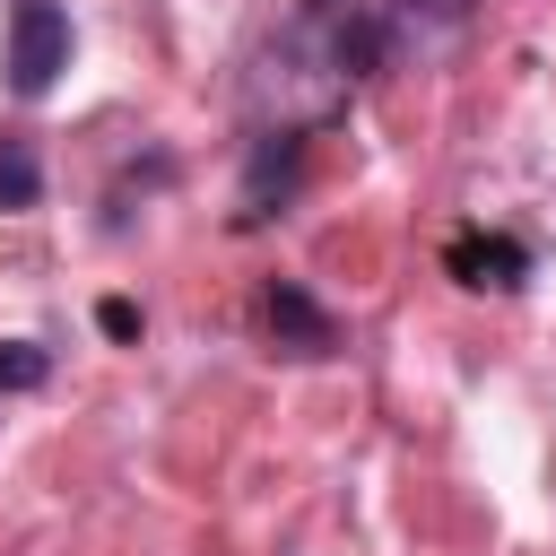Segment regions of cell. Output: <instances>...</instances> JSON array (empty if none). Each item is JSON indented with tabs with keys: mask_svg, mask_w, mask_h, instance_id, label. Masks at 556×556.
Wrapping results in <instances>:
<instances>
[{
	"mask_svg": "<svg viewBox=\"0 0 556 556\" xmlns=\"http://www.w3.org/2000/svg\"><path fill=\"white\" fill-rule=\"evenodd\" d=\"M61 70H70V17L52 0H17V17H9V87L17 96H52Z\"/></svg>",
	"mask_w": 556,
	"mask_h": 556,
	"instance_id": "1",
	"label": "cell"
},
{
	"mask_svg": "<svg viewBox=\"0 0 556 556\" xmlns=\"http://www.w3.org/2000/svg\"><path fill=\"white\" fill-rule=\"evenodd\" d=\"M261 321H269V339L287 348V356H330L339 348V321L295 287V278H269V295H261Z\"/></svg>",
	"mask_w": 556,
	"mask_h": 556,
	"instance_id": "2",
	"label": "cell"
},
{
	"mask_svg": "<svg viewBox=\"0 0 556 556\" xmlns=\"http://www.w3.org/2000/svg\"><path fill=\"white\" fill-rule=\"evenodd\" d=\"M295 182H304V139L295 130H261V148L243 165V217H269Z\"/></svg>",
	"mask_w": 556,
	"mask_h": 556,
	"instance_id": "3",
	"label": "cell"
},
{
	"mask_svg": "<svg viewBox=\"0 0 556 556\" xmlns=\"http://www.w3.org/2000/svg\"><path fill=\"white\" fill-rule=\"evenodd\" d=\"M452 278H460V287H495V295H504V287H521V278H530V252H521L513 235H460V243H452Z\"/></svg>",
	"mask_w": 556,
	"mask_h": 556,
	"instance_id": "4",
	"label": "cell"
},
{
	"mask_svg": "<svg viewBox=\"0 0 556 556\" xmlns=\"http://www.w3.org/2000/svg\"><path fill=\"white\" fill-rule=\"evenodd\" d=\"M43 200V156L17 139V130H0V217H17V208H35Z\"/></svg>",
	"mask_w": 556,
	"mask_h": 556,
	"instance_id": "5",
	"label": "cell"
},
{
	"mask_svg": "<svg viewBox=\"0 0 556 556\" xmlns=\"http://www.w3.org/2000/svg\"><path fill=\"white\" fill-rule=\"evenodd\" d=\"M43 374H52V356L35 339H0V391H35Z\"/></svg>",
	"mask_w": 556,
	"mask_h": 556,
	"instance_id": "6",
	"label": "cell"
},
{
	"mask_svg": "<svg viewBox=\"0 0 556 556\" xmlns=\"http://www.w3.org/2000/svg\"><path fill=\"white\" fill-rule=\"evenodd\" d=\"M400 9H426V17H460V0H400Z\"/></svg>",
	"mask_w": 556,
	"mask_h": 556,
	"instance_id": "7",
	"label": "cell"
}]
</instances>
